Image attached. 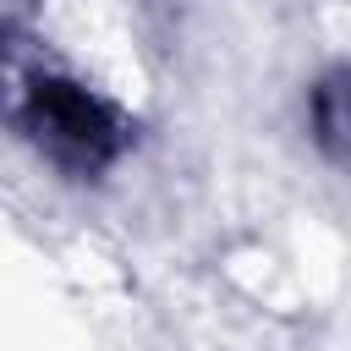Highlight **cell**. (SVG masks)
I'll list each match as a JSON object with an SVG mask.
<instances>
[{"mask_svg": "<svg viewBox=\"0 0 351 351\" xmlns=\"http://www.w3.org/2000/svg\"><path fill=\"white\" fill-rule=\"evenodd\" d=\"M313 137L340 170H351V71H329L313 88Z\"/></svg>", "mask_w": 351, "mask_h": 351, "instance_id": "2", "label": "cell"}, {"mask_svg": "<svg viewBox=\"0 0 351 351\" xmlns=\"http://www.w3.org/2000/svg\"><path fill=\"white\" fill-rule=\"evenodd\" d=\"M22 126L27 137L71 176H93L121 154V121L104 99H93L82 82L66 77H38L22 99Z\"/></svg>", "mask_w": 351, "mask_h": 351, "instance_id": "1", "label": "cell"}]
</instances>
